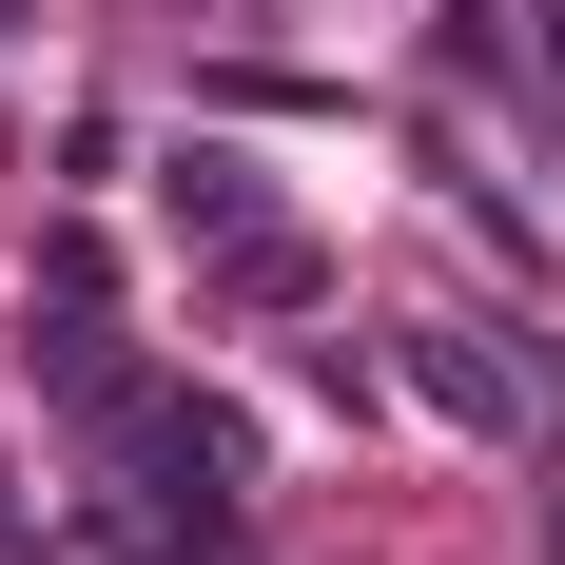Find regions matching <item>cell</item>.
I'll return each instance as SVG.
<instances>
[{
  "instance_id": "6da1fadb",
  "label": "cell",
  "mask_w": 565,
  "mask_h": 565,
  "mask_svg": "<svg viewBox=\"0 0 565 565\" xmlns=\"http://www.w3.org/2000/svg\"><path fill=\"white\" fill-rule=\"evenodd\" d=\"M409 391L449 409V429H488V449H526V429H565L546 351H488V332H409Z\"/></svg>"
},
{
  "instance_id": "7a4b0ae2",
  "label": "cell",
  "mask_w": 565,
  "mask_h": 565,
  "mask_svg": "<svg viewBox=\"0 0 565 565\" xmlns=\"http://www.w3.org/2000/svg\"><path fill=\"white\" fill-rule=\"evenodd\" d=\"M215 292H234V312H312L332 274H312V234H292V215H254V234H215Z\"/></svg>"
},
{
  "instance_id": "3957f363",
  "label": "cell",
  "mask_w": 565,
  "mask_h": 565,
  "mask_svg": "<svg viewBox=\"0 0 565 565\" xmlns=\"http://www.w3.org/2000/svg\"><path fill=\"white\" fill-rule=\"evenodd\" d=\"M157 215L195 234V254H215V234H254V215H274V195H254V157H215V137H195V157L157 175Z\"/></svg>"
},
{
  "instance_id": "277c9868",
  "label": "cell",
  "mask_w": 565,
  "mask_h": 565,
  "mask_svg": "<svg viewBox=\"0 0 565 565\" xmlns=\"http://www.w3.org/2000/svg\"><path fill=\"white\" fill-rule=\"evenodd\" d=\"M40 391L78 409L98 449H117V429H137V371H117V332H40Z\"/></svg>"
},
{
  "instance_id": "5b68a950",
  "label": "cell",
  "mask_w": 565,
  "mask_h": 565,
  "mask_svg": "<svg viewBox=\"0 0 565 565\" xmlns=\"http://www.w3.org/2000/svg\"><path fill=\"white\" fill-rule=\"evenodd\" d=\"M0 488H20V449H0ZM0 565H20V508H0Z\"/></svg>"
},
{
  "instance_id": "8992f818",
  "label": "cell",
  "mask_w": 565,
  "mask_h": 565,
  "mask_svg": "<svg viewBox=\"0 0 565 565\" xmlns=\"http://www.w3.org/2000/svg\"><path fill=\"white\" fill-rule=\"evenodd\" d=\"M0 20H20V0H0Z\"/></svg>"
}]
</instances>
